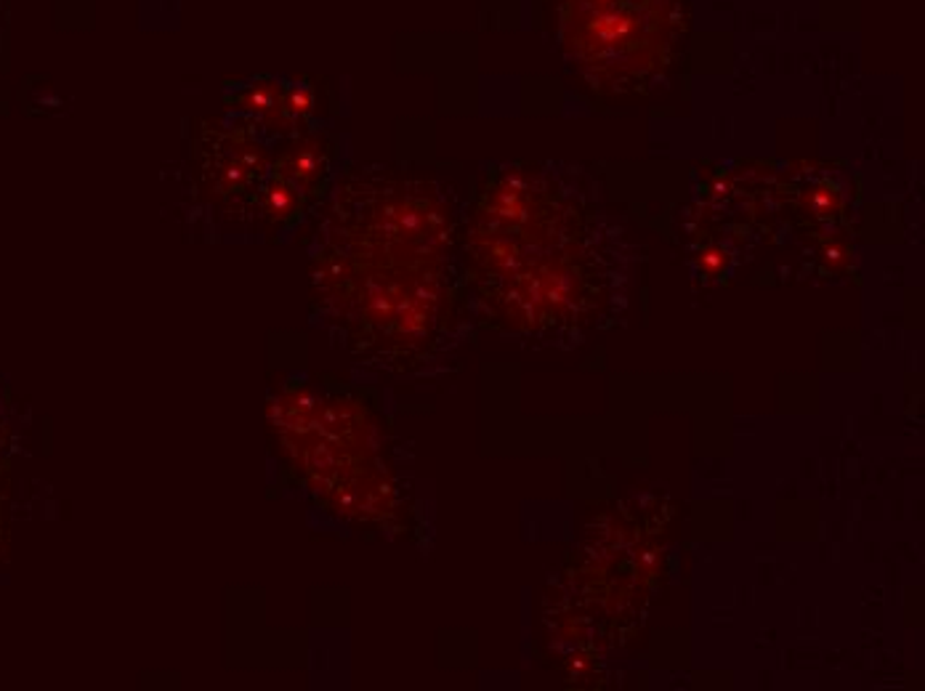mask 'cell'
I'll return each instance as SVG.
<instances>
[{
  "instance_id": "cell-1",
  "label": "cell",
  "mask_w": 925,
  "mask_h": 691,
  "mask_svg": "<svg viewBox=\"0 0 925 691\" xmlns=\"http://www.w3.org/2000/svg\"><path fill=\"white\" fill-rule=\"evenodd\" d=\"M258 197L261 207H264V216L270 219L272 224H291L301 211V192L291 181L279 176V173H272Z\"/></svg>"
}]
</instances>
